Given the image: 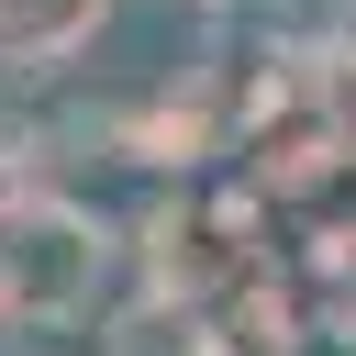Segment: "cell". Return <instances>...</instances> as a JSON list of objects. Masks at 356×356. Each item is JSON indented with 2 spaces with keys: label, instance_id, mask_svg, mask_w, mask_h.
Listing matches in <instances>:
<instances>
[{
  "label": "cell",
  "instance_id": "6da1fadb",
  "mask_svg": "<svg viewBox=\"0 0 356 356\" xmlns=\"http://www.w3.org/2000/svg\"><path fill=\"white\" fill-rule=\"evenodd\" d=\"M111 267V234L78 200H11L0 211V323H78Z\"/></svg>",
  "mask_w": 356,
  "mask_h": 356
},
{
  "label": "cell",
  "instance_id": "7a4b0ae2",
  "mask_svg": "<svg viewBox=\"0 0 356 356\" xmlns=\"http://www.w3.org/2000/svg\"><path fill=\"white\" fill-rule=\"evenodd\" d=\"M100 356H222V334H211V300H178V289H145L111 334H100Z\"/></svg>",
  "mask_w": 356,
  "mask_h": 356
},
{
  "label": "cell",
  "instance_id": "3957f363",
  "mask_svg": "<svg viewBox=\"0 0 356 356\" xmlns=\"http://www.w3.org/2000/svg\"><path fill=\"white\" fill-rule=\"evenodd\" d=\"M111 0H0V67H56L100 33Z\"/></svg>",
  "mask_w": 356,
  "mask_h": 356
},
{
  "label": "cell",
  "instance_id": "277c9868",
  "mask_svg": "<svg viewBox=\"0 0 356 356\" xmlns=\"http://www.w3.org/2000/svg\"><path fill=\"white\" fill-rule=\"evenodd\" d=\"M211 11H256V0H211Z\"/></svg>",
  "mask_w": 356,
  "mask_h": 356
}]
</instances>
